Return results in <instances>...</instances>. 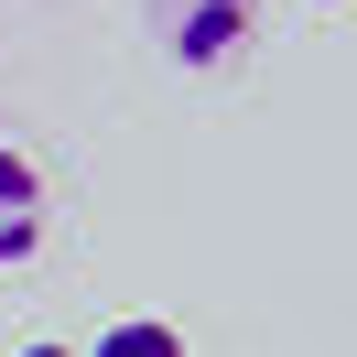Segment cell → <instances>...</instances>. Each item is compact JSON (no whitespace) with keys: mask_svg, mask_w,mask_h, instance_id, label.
<instances>
[{"mask_svg":"<svg viewBox=\"0 0 357 357\" xmlns=\"http://www.w3.org/2000/svg\"><path fill=\"white\" fill-rule=\"evenodd\" d=\"M141 11H152L162 54H174V66H195V76L238 66L249 33H260V0H141Z\"/></svg>","mask_w":357,"mask_h":357,"instance_id":"cell-1","label":"cell"},{"mask_svg":"<svg viewBox=\"0 0 357 357\" xmlns=\"http://www.w3.org/2000/svg\"><path fill=\"white\" fill-rule=\"evenodd\" d=\"M76 357H184V335L174 325H152V314H119L98 347H76Z\"/></svg>","mask_w":357,"mask_h":357,"instance_id":"cell-3","label":"cell"},{"mask_svg":"<svg viewBox=\"0 0 357 357\" xmlns=\"http://www.w3.org/2000/svg\"><path fill=\"white\" fill-rule=\"evenodd\" d=\"M314 11H347V0H314Z\"/></svg>","mask_w":357,"mask_h":357,"instance_id":"cell-5","label":"cell"},{"mask_svg":"<svg viewBox=\"0 0 357 357\" xmlns=\"http://www.w3.org/2000/svg\"><path fill=\"white\" fill-rule=\"evenodd\" d=\"M11 357H76V347H54V335H44V347H11Z\"/></svg>","mask_w":357,"mask_h":357,"instance_id":"cell-4","label":"cell"},{"mask_svg":"<svg viewBox=\"0 0 357 357\" xmlns=\"http://www.w3.org/2000/svg\"><path fill=\"white\" fill-rule=\"evenodd\" d=\"M44 227H54V195H44V162L0 141V271H11V260H33V249H44Z\"/></svg>","mask_w":357,"mask_h":357,"instance_id":"cell-2","label":"cell"}]
</instances>
